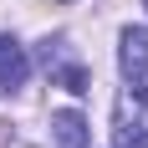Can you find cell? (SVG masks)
<instances>
[{
	"label": "cell",
	"instance_id": "cell-1",
	"mask_svg": "<svg viewBox=\"0 0 148 148\" xmlns=\"http://www.w3.org/2000/svg\"><path fill=\"white\" fill-rule=\"evenodd\" d=\"M118 66L128 77V87L143 92V82H148V26H128L118 36Z\"/></svg>",
	"mask_w": 148,
	"mask_h": 148
},
{
	"label": "cell",
	"instance_id": "cell-3",
	"mask_svg": "<svg viewBox=\"0 0 148 148\" xmlns=\"http://www.w3.org/2000/svg\"><path fill=\"white\" fill-rule=\"evenodd\" d=\"M26 77H31V51L15 36H0V87L15 92V87H26Z\"/></svg>",
	"mask_w": 148,
	"mask_h": 148
},
{
	"label": "cell",
	"instance_id": "cell-2",
	"mask_svg": "<svg viewBox=\"0 0 148 148\" xmlns=\"http://www.w3.org/2000/svg\"><path fill=\"white\" fill-rule=\"evenodd\" d=\"M41 61H46V72L56 77L66 92H87L92 77H87V66H77V61L66 56V41H46V46H41Z\"/></svg>",
	"mask_w": 148,
	"mask_h": 148
},
{
	"label": "cell",
	"instance_id": "cell-5",
	"mask_svg": "<svg viewBox=\"0 0 148 148\" xmlns=\"http://www.w3.org/2000/svg\"><path fill=\"white\" fill-rule=\"evenodd\" d=\"M143 5H148V0H143Z\"/></svg>",
	"mask_w": 148,
	"mask_h": 148
},
{
	"label": "cell",
	"instance_id": "cell-4",
	"mask_svg": "<svg viewBox=\"0 0 148 148\" xmlns=\"http://www.w3.org/2000/svg\"><path fill=\"white\" fill-rule=\"evenodd\" d=\"M51 138H56V148H87V118L77 107L51 112Z\"/></svg>",
	"mask_w": 148,
	"mask_h": 148
}]
</instances>
